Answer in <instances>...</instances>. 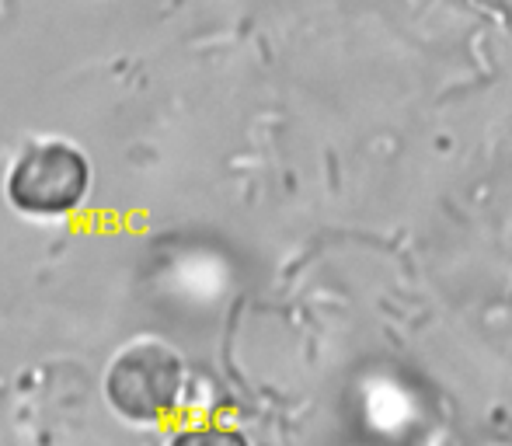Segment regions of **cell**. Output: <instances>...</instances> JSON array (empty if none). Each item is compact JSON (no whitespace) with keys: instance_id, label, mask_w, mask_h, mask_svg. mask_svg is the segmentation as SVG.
<instances>
[{"instance_id":"2","label":"cell","mask_w":512,"mask_h":446,"mask_svg":"<svg viewBox=\"0 0 512 446\" xmlns=\"http://www.w3.org/2000/svg\"><path fill=\"white\" fill-rule=\"evenodd\" d=\"M161 356L164 352L157 345L140 342L126 349V356L115 359L112 373H108V398L129 419L147 422L161 415L164 394H171L175 387V373H168L171 366H164Z\"/></svg>"},{"instance_id":"1","label":"cell","mask_w":512,"mask_h":446,"mask_svg":"<svg viewBox=\"0 0 512 446\" xmlns=\"http://www.w3.org/2000/svg\"><path fill=\"white\" fill-rule=\"evenodd\" d=\"M91 164L67 140H35L7 175V199L28 217H67L88 199Z\"/></svg>"}]
</instances>
